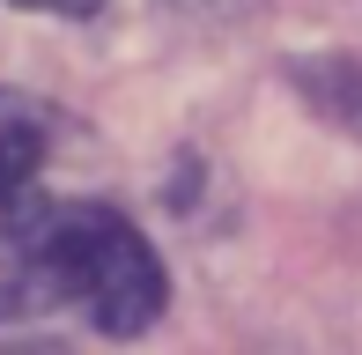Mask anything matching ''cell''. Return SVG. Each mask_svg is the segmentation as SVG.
Returning <instances> with one entry per match:
<instances>
[{
  "label": "cell",
  "instance_id": "1",
  "mask_svg": "<svg viewBox=\"0 0 362 355\" xmlns=\"http://www.w3.org/2000/svg\"><path fill=\"white\" fill-rule=\"evenodd\" d=\"M0 281L30 289L37 303H74L96 333H141L163 311V260L156 245L96 200H37L30 215L0 222Z\"/></svg>",
  "mask_w": 362,
  "mask_h": 355
},
{
  "label": "cell",
  "instance_id": "2",
  "mask_svg": "<svg viewBox=\"0 0 362 355\" xmlns=\"http://www.w3.org/2000/svg\"><path fill=\"white\" fill-rule=\"evenodd\" d=\"M52 149V119H45L37 96L0 89V222L30 215L37 207V170Z\"/></svg>",
  "mask_w": 362,
  "mask_h": 355
},
{
  "label": "cell",
  "instance_id": "3",
  "mask_svg": "<svg viewBox=\"0 0 362 355\" xmlns=\"http://www.w3.org/2000/svg\"><path fill=\"white\" fill-rule=\"evenodd\" d=\"M15 8H37V15H96L104 0H15Z\"/></svg>",
  "mask_w": 362,
  "mask_h": 355
}]
</instances>
